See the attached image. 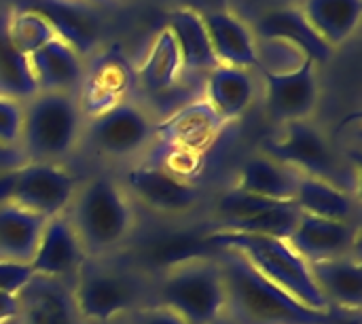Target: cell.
<instances>
[{
	"label": "cell",
	"instance_id": "6da1fadb",
	"mask_svg": "<svg viewBox=\"0 0 362 324\" xmlns=\"http://www.w3.org/2000/svg\"><path fill=\"white\" fill-rule=\"evenodd\" d=\"M223 265L227 303L225 316L233 324H329L331 314L314 312L265 280L240 253L214 248Z\"/></svg>",
	"mask_w": 362,
	"mask_h": 324
},
{
	"label": "cell",
	"instance_id": "7a4b0ae2",
	"mask_svg": "<svg viewBox=\"0 0 362 324\" xmlns=\"http://www.w3.org/2000/svg\"><path fill=\"white\" fill-rule=\"evenodd\" d=\"M66 216L89 259H108L129 240L136 225L129 195L110 176H93L78 185Z\"/></svg>",
	"mask_w": 362,
	"mask_h": 324
},
{
	"label": "cell",
	"instance_id": "3957f363",
	"mask_svg": "<svg viewBox=\"0 0 362 324\" xmlns=\"http://www.w3.org/2000/svg\"><path fill=\"white\" fill-rule=\"evenodd\" d=\"M157 303L189 324H216L225 318L227 289L214 255H189L170 261L157 278Z\"/></svg>",
	"mask_w": 362,
	"mask_h": 324
},
{
	"label": "cell",
	"instance_id": "277c9868",
	"mask_svg": "<svg viewBox=\"0 0 362 324\" xmlns=\"http://www.w3.org/2000/svg\"><path fill=\"white\" fill-rule=\"evenodd\" d=\"M206 242L212 248H231L240 253L265 280L288 293L295 301L314 312L331 314V306L312 280L310 265L288 246L286 240L214 229Z\"/></svg>",
	"mask_w": 362,
	"mask_h": 324
},
{
	"label": "cell",
	"instance_id": "5b68a950",
	"mask_svg": "<svg viewBox=\"0 0 362 324\" xmlns=\"http://www.w3.org/2000/svg\"><path fill=\"white\" fill-rule=\"evenodd\" d=\"M83 112L76 93L38 91L23 102L19 149L28 161L59 163L78 142Z\"/></svg>",
	"mask_w": 362,
	"mask_h": 324
},
{
	"label": "cell",
	"instance_id": "8992f818",
	"mask_svg": "<svg viewBox=\"0 0 362 324\" xmlns=\"http://www.w3.org/2000/svg\"><path fill=\"white\" fill-rule=\"evenodd\" d=\"M81 324H115L140 306L129 276L110 267L106 259H85L70 284Z\"/></svg>",
	"mask_w": 362,
	"mask_h": 324
},
{
	"label": "cell",
	"instance_id": "52a82bcc",
	"mask_svg": "<svg viewBox=\"0 0 362 324\" xmlns=\"http://www.w3.org/2000/svg\"><path fill=\"white\" fill-rule=\"evenodd\" d=\"M280 127L282 134L278 138H267L261 153L284 166L295 168L299 174L322 178L354 193L356 183L350 180L348 168L339 161L329 140L316 125H312L310 121H293Z\"/></svg>",
	"mask_w": 362,
	"mask_h": 324
},
{
	"label": "cell",
	"instance_id": "ba28073f",
	"mask_svg": "<svg viewBox=\"0 0 362 324\" xmlns=\"http://www.w3.org/2000/svg\"><path fill=\"white\" fill-rule=\"evenodd\" d=\"M136 87V68L121 45L104 47L85 64L83 81L76 91L83 117L91 119L129 98Z\"/></svg>",
	"mask_w": 362,
	"mask_h": 324
},
{
	"label": "cell",
	"instance_id": "9c48e42d",
	"mask_svg": "<svg viewBox=\"0 0 362 324\" xmlns=\"http://www.w3.org/2000/svg\"><path fill=\"white\" fill-rule=\"evenodd\" d=\"M155 123L136 102H121L87 121L91 146L110 159H129L153 146Z\"/></svg>",
	"mask_w": 362,
	"mask_h": 324
},
{
	"label": "cell",
	"instance_id": "30bf717a",
	"mask_svg": "<svg viewBox=\"0 0 362 324\" xmlns=\"http://www.w3.org/2000/svg\"><path fill=\"white\" fill-rule=\"evenodd\" d=\"M121 185L132 202L136 199L159 216H185L202 206V191L197 185L182 180L151 161L129 168Z\"/></svg>",
	"mask_w": 362,
	"mask_h": 324
},
{
	"label": "cell",
	"instance_id": "8fae6325",
	"mask_svg": "<svg viewBox=\"0 0 362 324\" xmlns=\"http://www.w3.org/2000/svg\"><path fill=\"white\" fill-rule=\"evenodd\" d=\"M76 187V176L62 163L28 161L15 174L11 202L42 219H53L68 210Z\"/></svg>",
	"mask_w": 362,
	"mask_h": 324
},
{
	"label": "cell",
	"instance_id": "7c38bea8",
	"mask_svg": "<svg viewBox=\"0 0 362 324\" xmlns=\"http://www.w3.org/2000/svg\"><path fill=\"white\" fill-rule=\"evenodd\" d=\"M263 72L265 108L274 123L286 125L293 121H310L318 106V74L316 62L305 57L301 66L286 72Z\"/></svg>",
	"mask_w": 362,
	"mask_h": 324
},
{
	"label": "cell",
	"instance_id": "4fadbf2b",
	"mask_svg": "<svg viewBox=\"0 0 362 324\" xmlns=\"http://www.w3.org/2000/svg\"><path fill=\"white\" fill-rule=\"evenodd\" d=\"M227 123L216 115L206 98L174 110L163 121L155 123L153 142L157 149H172L202 155L214 144Z\"/></svg>",
	"mask_w": 362,
	"mask_h": 324
},
{
	"label": "cell",
	"instance_id": "5bb4252c",
	"mask_svg": "<svg viewBox=\"0 0 362 324\" xmlns=\"http://www.w3.org/2000/svg\"><path fill=\"white\" fill-rule=\"evenodd\" d=\"M19 8H30L45 17L55 36L83 59L95 53L100 42V17L93 4L83 0H21Z\"/></svg>",
	"mask_w": 362,
	"mask_h": 324
},
{
	"label": "cell",
	"instance_id": "9a60e30c",
	"mask_svg": "<svg viewBox=\"0 0 362 324\" xmlns=\"http://www.w3.org/2000/svg\"><path fill=\"white\" fill-rule=\"evenodd\" d=\"M85 259L87 255L83 244L64 212L47 219L30 267L38 276H47L70 287Z\"/></svg>",
	"mask_w": 362,
	"mask_h": 324
},
{
	"label": "cell",
	"instance_id": "2e32d148",
	"mask_svg": "<svg viewBox=\"0 0 362 324\" xmlns=\"http://www.w3.org/2000/svg\"><path fill=\"white\" fill-rule=\"evenodd\" d=\"M356 240H358V233L354 225L301 212L286 242L310 265V263H318L327 259L354 255Z\"/></svg>",
	"mask_w": 362,
	"mask_h": 324
},
{
	"label": "cell",
	"instance_id": "e0dca14e",
	"mask_svg": "<svg viewBox=\"0 0 362 324\" xmlns=\"http://www.w3.org/2000/svg\"><path fill=\"white\" fill-rule=\"evenodd\" d=\"M17 318L13 324H81L70 287L34 274L17 293Z\"/></svg>",
	"mask_w": 362,
	"mask_h": 324
},
{
	"label": "cell",
	"instance_id": "ac0fdd59",
	"mask_svg": "<svg viewBox=\"0 0 362 324\" xmlns=\"http://www.w3.org/2000/svg\"><path fill=\"white\" fill-rule=\"evenodd\" d=\"M38 91L76 93L85 72V59L57 36L28 55Z\"/></svg>",
	"mask_w": 362,
	"mask_h": 324
},
{
	"label": "cell",
	"instance_id": "d6986e66",
	"mask_svg": "<svg viewBox=\"0 0 362 324\" xmlns=\"http://www.w3.org/2000/svg\"><path fill=\"white\" fill-rule=\"evenodd\" d=\"M310 274L331 310L361 312L362 267L358 255H346L310 263Z\"/></svg>",
	"mask_w": 362,
	"mask_h": 324
},
{
	"label": "cell",
	"instance_id": "ffe728a7",
	"mask_svg": "<svg viewBox=\"0 0 362 324\" xmlns=\"http://www.w3.org/2000/svg\"><path fill=\"white\" fill-rule=\"evenodd\" d=\"M257 34L261 40L286 42L299 49L305 57H312L316 64L327 62L333 55V49L310 25L301 8H276L265 13L257 23Z\"/></svg>",
	"mask_w": 362,
	"mask_h": 324
},
{
	"label": "cell",
	"instance_id": "44dd1931",
	"mask_svg": "<svg viewBox=\"0 0 362 324\" xmlns=\"http://www.w3.org/2000/svg\"><path fill=\"white\" fill-rule=\"evenodd\" d=\"M299 178L301 174L295 168L284 166L265 153H257L242 163L233 187L272 202H293Z\"/></svg>",
	"mask_w": 362,
	"mask_h": 324
},
{
	"label": "cell",
	"instance_id": "7402d4cb",
	"mask_svg": "<svg viewBox=\"0 0 362 324\" xmlns=\"http://www.w3.org/2000/svg\"><path fill=\"white\" fill-rule=\"evenodd\" d=\"M204 23L221 64L238 68H259V49L252 32L231 13L212 11L204 15Z\"/></svg>",
	"mask_w": 362,
	"mask_h": 324
},
{
	"label": "cell",
	"instance_id": "603a6c76",
	"mask_svg": "<svg viewBox=\"0 0 362 324\" xmlns=\"http://www.w3.org/2000/svg\"><path fill=\"white\" fill-rule=\"evenodd\" d=\"M255 96L257 85L250 70L218 64L208 72L206 100L225 123L240 119L252 104Z\"/></svg>",
	"mask_w": 362,
	"mask_h": 324
},
{
	"label": "cell",
	"instance_id": "cb8c5ba5",
	"mask_svg": "<svg viewBox=\"0 0 362 324\" xmlns=\"http://www.w3.org/2000/svg\"><path fill=\"white\" fill-rule=\"evenodd\" d=\"M47 219L13 202L0 204V261L30 265Z\"/></svg>",
	"mask_w": 362,
	"mask_h": 324
},
{
	"label": "cell",
	"instance_id": "d4e9b609",
	"mask_svg": "<svg viewBox=\"0 0 362 324\" xmlns=\"http://www.w3.org/2000/svg\"><path fill=\"white\" fill-rule=\"evenodd\" d=\"M168 28L174 34V40L180 51L182 70L187 72H210L221 62L214 55L204 15L193 8H178L170 13Z\"/></svg>",
	"mask_w": 362,
	"mask_h": 324
},
{
	"label": "cell",
	"instance_id": "484cf974",
	"mask_svg": "<svg viewBox=\"0 0 362 324\" xmlns=\"http://www.w3.org/2000/svg\"><path fill=\"white\" fill-rule=\"evenodd\" d=\"M293 202L301 212L312 216L350 225H354L356 219V195L322 178L301 174Z\"/></svg>",
	"mask_w": 362,
	"mask_h": 324
},
{
	"label": "cell",
	"instance_id": "4316f807",
	"mask_svg": "<svg viewBox=\"0 0 362 324\" xmlns=\"http://www.w3.org/2000/svg\"><path fill=\"white\" fill-rule=\"evenodd\" d=\"M180 72L182 62L178 45L170 28H163L155 36L142 64L136 68V85H140L148 93H168L178 83Z\"/></svg>",
	"mask_w": 362,
	"mask_h": 324
},
{
	"label": "cell",
	"instance_id": "83f0119b",
	"mask_svg": "<svg viewBox=\"0 0 362 324\" xmlns=\"http://www.w3.org/2000/svg\"><path fill=\"white\" fill-rule=\"evenodd\" d=\"M301 11L318 36L335 49L358 28L362 0H305Z\"/></svg>",
	"mask_w": 362,
	"mask_h": 324
},
{
	"label": "cell",
	"instance_id": "f1b7e54d",
	"mask_svg": "<svg viewBox=\"0 0 362 324\" xmlns=\"http://www.w3.org/2000/svg\"><path fill=\"white\" fill-rule=\"evenodd\" d=\"M6 15L8 13H0V96L25 102L38 93V87L28 55H23L8 38Z\"/></svg>",
	"mask_w": 362,
	"mask_h": 324
},
{
	"label": "cell",
	"instance_id": "f546056e",
	"mask_svg": "<svg viewBox=\"0 0 362 324\" xmlns=\"http://www.w3.org/2000/svg\"><path fill=\"white\" fill-rule=\"evenodd\" d=\"M299 208L295 202H284L278 204L269 210H263L255 216L242 219V221H229L216 225V229L225 231H240V233H255V236H272L280 240H288L293 233L297 221H299Z\"/></svg>",
	"mask_w": 362,
	"mask_h": 324
},
{
	"label": "cell",
	"instance_id": "4dcf8cb0",
	"mask_svg": "<svg viewBox=\"0 0 362 324\" xmlns=\"http://www.w3.org/2000/svg\"><path fill=\"white\" fill-rule=\"evenodd\" d=\"M6 30L11 42L23 55H32L36 49H40L51 38H55V32L45 17H40L36 11L19 8V6L6 15Z\"/></svg>",
	"mask_w": 362,
	"mask_h": 324
},
{
	"label": "cell",
	"instance_id": "1f68e13d",
	"mask_svg": "<svg viewBox=\"0 0 362 324\" xmlns=\"http://www.w3.org/2000/svg\"><path fill=\"white\" fill-rule=\"evenodd\" d=\"M278 204H284V202H272V199L246 193V191H242L238 187H231V189H227L225 193H221L216 197V206H214L216 225L255 216V214H259L263 210H269V208H274Z\"/></svg>",
	"mask_w": 362,
	"mask_h": 324
},
{
	"label": "cell",
	"instance_id": "d6a6232c",
	"mask_svg": "<svg viewBox=\"0 0 362 324\" xmlns=\"http://www.w3.org/2000/svg\"><path fill=\"white\" fill-rule=\"evenodd\" d=\"M23 125V102L0 96V144L19 146Z\"/></svg>",
	"mask_w": 362,
	"mask_h": 324
},
{
	"label": "cell",
	"instance_id": "836d02e7",
	"mask_svg": "<svg viewBox=\"0 0 362 324\" xmlns=\"http://www.w3.org/2000/svg\"><path fill=\"white\" fill-rule=\"evenodd\" d=\"M119 323L125 324H189L185 323L176 312L161 303H151V306H138L132 310L127 316H123Z\"/></svg>",
	"mask_w": 362,
	"mask_h": 324
},
{
	"label": "cell",
	"instance_id": "e575fe53",
	"mask_svg": "<svg viewBox=\"0 0 362 324\" xmlns=\"http://www.w3.org/2000/svg\"><path fill=\"white\" fill-rule=\"evenodd\" d=\"M32 276H34V272L30 265L0 261V293L17 295L32 280Z\"/></svg>",
	"mask_w": 362,
	"mask_h": 324
},
{
	"label": "cell",
	"instance_id": "d590c367",
	"mask_svg": "<svg viewBox=\"0 0 362 324\" xmlns=\"http://www.w3.org/2000/svg\"><path fill=\"white\" fill-rule=\"evenodd\" d=\"M23 163H28V159H25V155H23V151L19 146L0 144V174L2 172H11V170H17Z\"/></svg>",
	"mask_w": 362,
	"mask_h": 324
},
{
	"label": "cell",
	"instance_id": "8d00e7d4",
	"mask_svg": "<svg viewBox=\"0 0 362 324\" xmlns=\"http://www.w3.org/2000/svg\"><path fill=\"white\" fill-rule=\"evenodd\" d=\"M17 295L0 293V324H13L17 318Z\"/></svg>",
	"mask_w": 362,
	"mask_h": 324
},
{
	"label": "cell",
	"instance_id": "74e56055",
	"mask_svg": "<svg viewBox=\"0 0 362 324\" xmlns=\"http://www.w3.org/2000/svg\"><path fill=\"white\" fill-rule=\"evenodd\" d=\"M83 2H89V4H93V6H108L112 0H83Z\"/></svg>",
	"mask_w": 362,
	"mask_h": 324
}]
</instances>
